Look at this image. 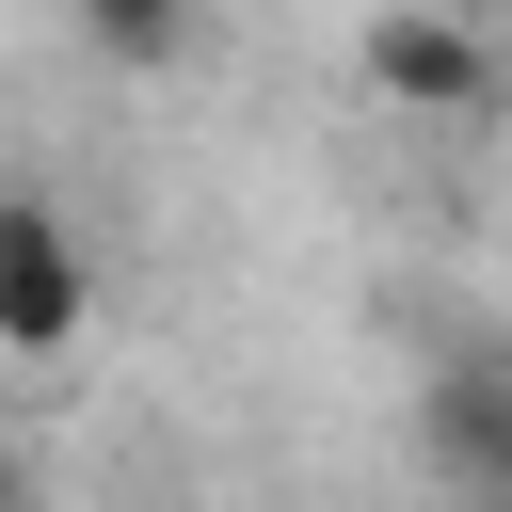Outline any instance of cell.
Returning a JSON list of instances; mask_svg holds the SVG:
<instances>
[{"label":"cell","instance_id":"2","mask_svg":"<svg viewBox=\"0 0 512 512\" xmlns=\"http://www.w3.org/2000/svg\"><path fill=\"white\" fill-rule=\"evenodd\" d=\"M80 320H96V272L64 240V208L48 192H0V352H64Z\"/></svg>","mask_w":512,"mask_h":512},{"label":"cell","instance_id":"7","mask_svg":"<svg viewBox=\"0 0 512 512\" xmlns=\"http://www.w3.org/2000/svg\"><path fill=\"white\" fill-rule=\"evenodd\" d=\"M0 512H16V496H0Z\"/></svg>","mask_w":512,"mask_h":512},{"label":"cell","instance_id":"5","mask_svg":"<svg viewBox=\"0 0 512 512\" xmlns=\"http://www.w3.org/2000/svg\"><path fill=\"white\" fill-rule=\"evenodd\" d=\"M432 16H464V32H496V16H512V0H432Z\"/></svg>","mask_w":512,"mask_h":512},{"label":"cell","instance_id":"3","mask_svg":"<svg viewBox=\"0 0 512 512\" xmlns=\"http://www.w3.org/2000/svg\"><path fill=\"white\" fill-rule=\"evenodd\" d=\"M416 448L448 496H512V352H448L416 384Z\"/></svg>","mask_w":512,"mask_h":512},{"label":"cell","instance_id":"6","mask_svg":"<svg viewBox=\"0 0 512 512\" xmlns=\"http://www.w3.org/2000/svg\"><path fill=\"white\" fill-rule=\"evenodd\" d=\"M464 512H512V496H464Z\"/></svg>","mask_w":512,"mask_h":512},{"label":"cell","instance_id":"1","mask_svg":"<svg viewBox=\"0 0 512 512\" xmlns=\"http://www.w3.org/2000/svg\"><path fill=\"white\" fill-rule=\"evenodd\" d=\"M352 64H368V96H400V112H480V96H496V48H480L464 16H432V0H368Z\"/></svg>","mask_w":512,"mask_h":512},{"label":"cell","instance_id":"4","mask_svg":"<svg viewBox=\"0 0 512 512\" xmlns=\"http://www.w3.org/2000/svg\"><path fill=\"white\" fill-rule=\"evenodd\" d=\"M64 16H80V48L128 64V80H160V64L192 48V0H64Z\"/></svg>","mask_w":512,"mask_h":512}]
</instances>
